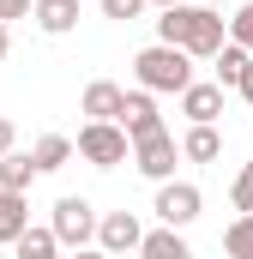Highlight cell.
Returning a JSON list of instances; mask_svg holds the SVG:
<instances>
[{"instance_id": "obj_1", "label": "cell", "mask_w": 253, "mask_h": 259, "mask_svg": "<svg viewBox=\"0 0 253 259\" xmlns=\"http://www.w3.org/2000/svg\"><path fill=\"white\" fill-rule=\"evenodd\" d=\"M157 42H175V49H187L193 61H217L223 55V42H229V18L217 12V6H169L163 18H157Z\"/></svg>"}, {"instance_id": "obj_2", "label": "cell", "mask_w": 253, "mask_h": 259, "mask_svg": "<svg viewBox=\"0 0 253 259\" xmlns=\"http://www.w3.org/2000/svg\"><path fill=\"white\" fill-rule=\"evenodd\" d=\"M133 78H139V91H151V97H163V91L181 97L193 84V55L175 49V42H151V49L133 55Z\"/></svg>"}, {"instance_id": "obj_3", "label": "cell", "mask_w": 253, "mask_h": 259, "mask_svg": "<svg viewBox=\"0 0 253 259\" xmlns=\"http://www.w3.org/2000/svg\"><path fill=\"white\" fill-rule=\"evenodd\" d=\"M78 157L91 169H121V163H133V139H126L121 121H85L78 127Z\"/></svg>"}, {"instance_id": "obj_4", "label": "cell", "mask_w": 253, "mask_h": 259, "mask_svg": "<svg viewBox=\"0 0 253 259\" xmlns=\"http://www.w3.org/2000/svg\"><path fill=\"white\" fill-rule=\"evenodd\" d=\"M49 229H55V241L61 247H72V253H85L91 241H97V229H103V217H97V205L78 193L55 199V217H49Z\"/></svg>"}, {"instance_id": "obj_5", "label": "cell", "mask_w": 253, "mask_h": 259, "mask_svg": "<svg viewBox=\"0 0 253 259\" xmlns=\"http://www.w3.org/2000/svg\"><path fill=\"white\" fill-rule=\"evenodd\" d=\"M175 157H181V145H175V133H169V127L133 145V169H139L145 181H157V187H163V181H175Z\"/></svg>"}, {"instance_id": "obj_6", "label": "cell", "mask_w": 253, "mask_h": 259, "mask_svg": "<svg viewBox=\"0 0 253 259\" xmlns=\"http://www.w3.org/2000/svg\"><path fill=\"white\" fill-rule=\"evenodd\" d=\"M199 205H205V193H199L193 181H163L151 211H157V223H163V229H187L193 217H199Z\"/></svg>"}, {"instance_id": "obj_7", "label": "cell", "mask_w": 253, "mask_h": 259, "mask_svg": "<svg viewBox=\"0 0 253 259\" xmlns=\"http://www.w3.org/2000/svg\"><path fill=\"white\" fill-rule=\"evenodd\" d=\"M139 241H145V229H139L133 211H109L103 229H97V247H103L109 259H115V253H139Z\"/></svg>"}, {"instance_id": "obj_8", "label": "cell", "mask_w": 253, "mask_h": 259, "mask_svg": "<svg viewBox=\"0 0 253 259\" xmlns=\"http://www.w3.org/2000/svg\"><path fill=\"white\" fill-rule=\"evenodd\" d=\"M121 127H126L133 145H139V139H151V133H163V115H157V97H151V91H126Z\"/></svg>"}, {"instance_id": "obj_9", "label": "cell", "mask_w": 253, "mask_h": 259, "mask_svg": "<svg viewBox=\"0 0 253 259\" xmlns=\"http://www.w3.org/2000/svg\"><path fill=\"white\" fill-rule=\"evenodd\" d=\"M181 115H187L193 127H217V115H223V84H199V78H193L187 91H181Z\"/></svg>"}, {"instance_id": "obj_10", "label": "cell", "mask_w": 253, "mask_h": 259, "mask_svg": "<svg viewBox=\"0 0 253 259\" xmlns=\"http://www.w3.org/2000/svg\"><path fill=\"white\" fill-rule=\"evenodd\" d=\"M78 109H85L91 121H121V109H126V91H121V84H109V78H97V84H85Z\"/></svg>"}, {"instance_id": "obj_11", "label": "cell", "mask_w": 253, "mask_h": 259, "mask_svg": "<svg viewBox=\"0 0 253 259\" xmlns=\"http://www.w3.org/2000/svg\"><path fill=\"white\" fill-rule=\"evenodd\" d=\"M43 169H36V157L30 151H12V157H0V193H30V181H36Z\"/></svg>"}, {"instance_id": "obj_12", "label": "cell", "mask_w": 253, "mask_h": 259, "mask_svg": "<svg viewBox=\"0 0 253 259\" xmlns=\"http://www.w3.org/2000/svg\"><path fill=\"white\" fill-rule=\"evenodd\" d=\"M139 259H193V247L181 241V229H145Z\"/></svg>"}, {"instance_id": "obj_13", "label": "cell", "mask_w": 253, "mask_h": 259, "mask_svg": "<svg viewBox=\"0 0 253 259\" xmlns=\"http://www.w3.org/2000/svg\"><path fill=\"white\" fill-rule=\"evenodd\" d=\"M24 229H30V199L24 193H0V241L12 247Z\"/></svg>"}, {"instance_id": "obj_14", "label": "cell", "mask_w": 253, "mask_h": 259, "mask_svg": "<svg viewBox=\"0 0 253 259\" xmlns=\"http://www.w3.org/2000/svg\"><path fill=\"white\" fill-rule=\"evenodd\" d=\"M72 151H78V145H72V139H61V133H43V139L30 145V157H36V169H43V175L66 169V163H72Z\"/></svg>"}, {"instance_id": "obj_15", "label": "cell", "mask_w": 253, "mask_h": 259, "mask_svg": "<svg viewBox=\"0 0 253 259\" xmlns=\"http://www.w3.org/2000/svg\"><path fill=\"white\" fill-rule=\"evenodd\" d=\"M49 36H66L72 24H78V0H36V12H30Z\"/></svg>"}, {"instance_id": "obj_16", "label": "cell", "mask_w": 253, "mask_h": 259, "mask_svg": "<svg viewBox=\"0 0 253 259\" xmlns=\"http://www.w3.org/2000/svg\"><path fill=\"white\" fill-rule=\"evenodd\" d=\"M217 84H223V91H235V84H241V78H247V66H253V55L247 49H241V42H223V55H217Z\"/></svg>"}, {"instance_id": "obj_17", "label": "cell", "mask_w": 253, "mask_h": 259, "mask_svg": "<svg viewBox=\"0 0 253 259\" xmlns=\"http://www.w3.org/2000/svg\"><path fill=\"white\" fill-rule=\"evenodd\" d=\"M181 157H187V163H217V157H223V139H217V127H187V139H181Z\"/></svg>"}, {"instance_id": "obj_18", "label": "cell", "mask_w": 253, "mask_h": 259, "mask_svg": "<svg viewBox=\"0 0 253 259\" xmlns=\"http://www.w3.org/2000/svg\"><path fill=\"white\" fill-rule=\"evenodd\" d=\"M12 253L18 259H61V241H55V229H36V223H30V229L12 241Z\"/></svg>"}, {"instance_id": "obj_19", "label": "cell", "mask_w": 253, "mask_h": 259, "mask_svg": "<svg viewBox=\"0 0 253 259\" xmlns=\"http://www.w3.org/2000/svg\"><path fill=\"white\" fill-rule=\"evenodd\" d=\"M223 253L229 259H253V217H235L223 229Z\"/></svg>"}, {"instance_id": "obj_20", "label": "cell", "mask_w": 253, "mask_h": 259, "mask_svg": "<svg viewBox=\"0 0 253 259\" xmlns=\"http://www.w3.org/2000/svg\"><path fill=\"white\" fill-rule=\"evenodd\" d=\"M229 42H241V49L253 55V0L235 6V18H229Z\"/></svg>"}, {"instance_id": "obj_21", "label": "cell", "mask_w": 253, "mask_h": 259, "mask_svg": "<svg viewBox=\"0 0 253 259\" xmlns=\"http://www.w3.org/2000/svg\"><path fill=\"white\" fill-rule=\"evenodd\" d=\"M229 199H235V211H241V217H253V163H241V175H235Z\"/></svg>"}, {"instance_id": "obj_22", "label": "cell", "mask_w": 253, "mask_h": 259, "mask_svg": "<svg viewBox=\"0 0 253 259\" xmlns=\"http://www.w3.org/2000/svg\"><path fill=\"white\" fill-rule=\"evenodd\" d=\"M97 6H103V18H115V24H133V18H139L151 0H97Z\"/></svg>"}, {"instance_id": "obj_23", "label": "cell", "mask_w": 253, "mask_h": 259, "mask_svg": "<svg viewBox=\"0 0 253 259\" xmlns=\"http://www.w3.org/2000/svg\"><path fill=\"white\" fill-rule=\"evenodd\" d=\"M36 12V0H0V24H12V18H30Z\"/></svg>"}, {"instance_id": "obj_24", "label": "cell", "mask_w": 253, "mask_h": 259, "mask_svg": "<svg viewBox=\"0 0 253 259\" xmlns=\"http://www.w3.org/2000/svg\"><path fill=\"white\" fill-rule=\"evenodd\" d=\"M12 145H18V127H12V121L0 115V157H12Z\"/></svg>"}, {"instance_id": "obj_25", "label": "cell", "mask_w": 253, "mask_h": 259, "mask_svg": "<svg viewBox=\"0 0 253 259\" xmlns=\"http://www.w3.org/2000/svg\"><path fill=\"white\" fill-rule=\"evenodd\" d=\"M6 55H12V30L0 24V61H6Z\"/></svg>"}, {"instance_id": "obj_26", "label": "cell", "mask_w": 253, "mask_h": 259, "mask_svg": "<svg viewBox=\"0 0 253 259\" xmlns=\"http://www.w3.org/2000/svg\"><path fill=\"white\" fill-rule=\"evenodd\" d=\"M235 91H241V97H247V103H253V66H247V78H241V84H235Z\"/></svg>"}, {"instance_id": "obj_27", "label": "cell", "mask_w": 253, "mask_h": 259, "mask_svg": "<svg viewBox=\"0 0 253 259\" xmlns=\"http://www.w3.org/2000/svg\"><path fill=\"white\" fill-rule=\"evenodd\" d=\"M72 259H109V253H103V247H85V253H72Z\"/></svg>"}, {"instance_id": "obj_28", "label": "cell", "mask_w": 253, "mask_h": 259, "mask_svg": "<svg viewBox=\"0 0 253 259\" xmlns=\"http://www.w3.org/2000/svg\"><path fill=\"white\" fill-rule=\"evenodd\" d=\"M151 6H163V12H169V6H187V0H151Z\"/></svg>"}, {"instance_id": "obj_29", "label": "cell", "mask_w": 253, "mask_h": 259, "mask_svg": "<svg viewBox=\"0 0 253 259\" xmlns=\"http://www.w3.org/2000/svg\"><path fill=\"white\" fill-rule=\"evenodd\" d=\"M193 6H217V12H223V0H193Z\"/></svg>"}]
</instances>
